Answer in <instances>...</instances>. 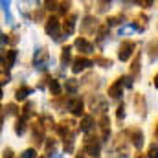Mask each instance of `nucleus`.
<instances>
[{"label": "nucleus", "instance_id": "nucleus-49", "mask_svg": "<svg viewBox=\"0 0 158 158\" xmlns=\"http://www.w3.org/2000/svg\"><path fill=\"white\" fill-rule=\"evenodd\" d=\"M153 85H155V88H158V74L153 77Z\"/></svg>", "mask_w": 158, "mask_h": 158}, {"label": "nucleus", "instance_id": "nucleus-23", "mask_svg": "<svg viewBox=\"0 0 158 158\" xmlns=\"http://www.w3.org/2000/svg\"><path fill=\"white\" fill-rule=\"evenodd\" d=\"M77 88H79V81L76 77H70V79H66V83H64V90L68 92V94H76L77 92Z\"/></svg>", "mask_w": 158, "mask_h": 158}, {"label": "nucleus", "instance_id": "nucleus-1", "mask_svg": "<svg viewBox=\"0 0 158 158\" xmlns=\"http://www.w3.org/2000/svg\"><path fill=\"white\" fill-rule=\"evenodd\" d=\"M134 50H136V42L131 39H125L121 44H119L118 48V59L119 61H129L131 57H132V53H134Z\"/></svg>", "mask_w": 158, "mask_h": 158}, {"label": "nucleus", "instance_id": "nucleus-5", "mask_svg": "<svg viewBox=\"0 0 158 158\" xmlns=\"http://www.w3.org/2000/svg\"><path fill=\"white\" fill-rule=\"evenodd\" d=\"M48 63H50V53L46 48H39L35 50V55H33V64L37 70H46L48 68Z\"/></svg>", "mask_w": 158, "mask_h": 158}, {"label": "nucleus", "instance_id": "nucleus-35", "mask_svg": "<svg viewBox=\"0 0 158 158\" xmlns=\"http://www.w3.org/2000/svg\"><path fill=\"white\" fill-rule=\"evenodd\" d=\"M17 110H19V109H17L15 103H7V105L4 107V114H9V116H11V114H17Z\"/></svg>", "mask_w": 158, "mask_h": 158}, {"label": "nucleus", "instance_id": "nucleus-15", "mask_svg": "<svg viewBox=\"0 0 158 158\" xmlns=\"http://www.w3.org/2000/svg\"><path fill=\"white\" fill-rule=\"evenodd\" d=\"M74 46L77 48L81 53H85V55L94 52V44H92L88 39H85V37H77V39H76V42H74Z\"/></svg>", "mask_w": 158, "mask_h": 158}, {"label": "nucleus", "instance_id": "nucleus-28", "mask_svg": "<svg viewBox=\"0 0 158 158\" xmlns=\"http://www.w3.org/2000/svg\"><path fill=\"white\" fill-rule=\"evenodd\" d=\"M94 63L99 64L101 68H110V66H112V59H107V57H101V55H98Z\"/></svg>", "mask_w": 158, "mask_h": 158}, {"label": "nucleus", "instance_id": "nucleus-39", "mask_svg": "<svg viewBox=\"0 0 158 158\" xmlns=\"http://www.w3.org/2000/svg\"><path fill=\"white\" fill-rule=\"evenodd\" d=\"M20 158H37V151H35L33 147H30V149H26V151L20 155Z\"/></svg>", "mask_w": 158, "mask_h": 158}, {"label": "nucleus", "instance_id": "nucleus-54", "mask_svg": "<svg viewBox=\"0 0 158 158\" xmlns=\"http://www.w3.org/2000/svg\"><path fill=\"white\" fill-rule=\"evenodd\" d=\"M57 158H63V156H57Z\"/></svg>", "mask_w": 158, "mask_h": 158}, {"label": "nucleus", "instance_id": "nucleus-21", "mask_svg": "<svg viewBox=\"0 0 158 158\" xmlns=\"http://www.w3.org/2000/svg\"><path fill=\"white\" fill-rule=\"evenodd\" d=\"M70 61H72V48L70 46H63V50H61V64L63 66H68Z\"/></svg>", "mask_w": 158, "mask_h": 158}, {"label": "nucleus", "instance_id": "nucleus-2", "mask_svg": "<svg viewBox=\"0 0 158 158\" xmlns=\"http://www.w3.org/2000/svg\"><path fill=\"white\" fill-rule=\"evenodd\" d=\"M79 129V125L74 121L72 118L68 119H63L57 127H55V131L59 132V136H63V138H66V136H70V134H76Z\"/></svg>", "mask_w": 158, "mask_h": 158}, {"label": "nucleus", "instance_id": "nucleus-27", "mask_svg": "<svg viewBox=\"0 0 158 158\" xmlns=\"http://www.w3.org/2000/svg\"><path fill=\"white\" fill-rule=\"evenodd\" d=\"M26 121H28V119H26V118H22V116H20L19 119H17V123H15V134L22 136V134L26 132Z\"/></svg>", "mask_w": 158, "mask_h": 158}, {"label": "nucleus", "instance_id": "nucleus-37", "mask_svg": "<svg viewBox=\"0 0 158 158\" xmlns=\"http://www.w3.org/2000/svg\"><path fill=\"white\" fill-rule=\"evenodd\" d=\"M123 118H125V105L119 103L118 110H116V119H118V121H123Z\"/></svg>", "mask_w": 158, "mask_h": 158}, {"label": "nucleus", "instance_id": "nucleus-38", "mask_svg": "<svg viewBox=\"0 0 158 158\" xmlns=\"http://www.w3.org/2000/svg\"><path fill=\"white\" fill-rule=\"evenodd\" d=\"M119 81H121V85H123L125 88H131V86H132V81H134V79L131 77V76H121V77H119Z\"/></svg>", "mask_w": 158, "mask_h": 158}, {"label": "nucleus", "instance_id": "nucleus-36", "mask_svg": "<svg viewBox=\"0 0 158 158\" xmlns=\"http://www.w3.org/2000/svg\"><path fill=\"white\" fill-rule=\"evenodd\" d=\"M147 158H158V147L155 143L149 145V149H147Z\"/></svg>", "mask_w": 158, "mask_h": 158}, {"label": "nucleus", "instance_id": "nucleus-30", "mask_svg": "<svg viewBox=\"0 0 158 158\" xmlns=\"http://www.w3.org/2000/svg\"><path fill=\"white\" fill-rule=\"evenodd\" d=\"M39 119H40V123L44 125V129H50V127L53 129V127H57V125H55V121H53V118H52V116H48V114L40 116Z\"/></svg>", "mask_w": 158, "mask_h": 158}, {"label": "nucleus", "instance_id": "nucleus-42", "mask_svg": "<svg viewBox=\"0 0 158 158\" xmlns=\"http://www.w3.org/2000/svg\"><path fill=\"white\" fill-rule=\"evenodd\" d=\"M109 6H110V2H98V9L99 11H107Z\"/></svg>", "mask_w": 158, "mask_h": 158}, {"label": "nucleus", "instance_id": "nucleus-43", "mask_svg": "<svg viewBox=\"0 0 158 158\" xmlns=\"http://www.w3.org/2000/svg\"><path fill=\"white\" fill-rule=\"evenodd\" d=\"M132 30H134V28H132V24H131V26H125V28H121V30H119V35H125V33H131Z\"/></svg>", "mask_w": 158, "mask_h": 158}, {"label": "nucleus", "instance_id": "nucleus-9", "mask_svg": "<svg viewBox=\"0 0 158 158\" xmlns=\"http://www.w3.org/2000/svg\"><path fill=\"white\" fill-rule=\"evenodd\" d=\"M125 136H127V140H131V143L136 147V149H140L142 145H143V132L140 131V129H127L125 131Z\"/></svg>", "mask_w": 158, "mask_h": 158}, {"label": "nucleus", "instance_id": "nucleus-44", "mask_svg": "<svg viewBox=\"0 0 158 158\" xmlns=\"http://www.w3.org/2000/svg\"><path fill=\"white\" fill-rule=\"evenodd\" d=\"M33 19H35V20H40V19H44V11H42V9L35 11V13H33Z\"/></svg>", "mask_w": 158, "mask_h": 158}, {"label": "nucleus", "instance_id": "nucleus-31", "mask_svg": "<svg viewBox=\"0 0 158 158\" xmlns=\"http://www.w3.org/2000/svg\"><path fill=\"white\" fill-rule=\"evenodd\" d=\"M147 52H149V57H151V59H158V40L149 42V48H147Z\"/></svg>", "mask_w": 158, "mask_h": 158}, {"label": "nucleus", "instance_id": "nucleus-12", "mask_svg": "<svg viewBox=\"0 0 158 158\" xmlns=\"http://www.w3.org/2000/svg\"><path fill=\"white\" fill-rule=\"evenodd\" d=\"M76 22H77V15L76 13H70L68 17H64V22H63V31L64 35H72L76 31Z\"/></svg>", "mask_w": 158, "mask_h": 158}, {"label": "nucleus", "instance_id": "nucleus-16", "mask_svg": "<svg viewBox=\"0 0 158 158\" xmlns=\"http://www.w3.org/2000/svg\"><path fill=\"white\" fill-rule=\"evenodd\" d=\"M134 109H136V114L138 116H145V110H147V107H145V96L143 94H134Z\"/></svg>", "mask_w": 158, "mask_h": 158}, {"label": "nucleus", "instance_id": "nucleus-4", "mask_svg": "<svg viewBox=\"0 0 158 158\" xmlns=\"http://www.w3.org/2000/svg\"><path fill=\"white\" fill-rule=\"evenodd\" d=\"M83 151H85V155H90L92 158H98L99 151H101V145H99L98 138L88 134V136L85 138V143H83Z\"/></svg>", "mask_w": 158, "mask_h": 158}, {"label": "nucleus", "instance_id": "nucleus-34", "mask_svg": "<svg viewBox=\"0 0 158 158\" xmlns=\"http://www.w3.org/2000/svg\"><path fill=\"white\" fill-rule=\"evenodd\" d=\"M70 6H72L70 2H59V9H57V11H59L61 15H64V17H66V13H68Z\"/></svg>", "mask_w": 158, "mask_h": 158}, {"label": "nucleus", "instance_id": "nucleus-17", "mask_svg": "<svg viewBox=\"0 0 158 158\" xmlns=\"http://www.w3.org/2000/svg\"><path fill=\"white\" fill-rule=\"evenodd\" d=\"M109 96H110V99H119L123 96V85H121L119 77L109 86Z\"/></svg>", "mask_w": 158, "mask_h": 158}, {"label": "nucleus", "instance_id": "nucleus-51", "mask_svg": "<svg viewBox=\"0 0 158 158\" xmlns=\"http://www.w3.org/2000/svg\"><path fill=\"white\" fill-rule=\"evenodd\" d=\"M155 138L158 140V121H156V127H155Z\"/></svg>", "mask_w": 158, "mask_h": 158}, {"label": "nucleus", "instance_id": "nucleus-40", "mask_svg": "<svg viewBox=\"0 0 158 158\" xmlns=\"http://www.w3.org/2000/svg\"><path fill=\"white\" fill-rule=\"evenodd\" d=\"M7 42H9L11 46L19 44V35H17V33H9V35H7Z\"/></svg>", "mask_w": 158, "mask_h": 158}, {"label": "nucleus", "instance_id": "nucleus-3", "mask_svg": "<svg viewBox=\"0 0 158 158\" xmlns=\"http://www.w3.org/2000/svg\"><path fill=\"white\" fill-rule=\"evenodd\" d=\"M44 31L52 37L53 40H59L61 39V22L57 17H50L44 24Z\"/></svg>", "mask_w": 158, "mask_h": 158}, {"label": "nucleus", "instance_id": "nucleus-14", "mask_svg": "<svg viewBox=\"0 0 158 158\" xmlns=\"http://www.w3.org/2000/svg\"><path fill=\"white\" fill-rule=\"evenodd\" d=\"M15 59H17V50H7V53L2 52V70H9L15 64Z\"/></svg>", "mask_w": 158, "mask_h": 158}, {"label": "nucleus", "instance_id": "nucleus-47", "mask_svg": "<svg viewBox=\"0 0 158 158\" xmlns=\"http://www.w3.org/2000/svg\"><path fill=\"white\" fill-rule=\"evenodd\" d=\"M140 6H143V7H149V6H153V2H151V0H142V2H140Z\"/></svg>", "mask_w": 158, "mask_h": 158}, {"label": "nucleus", "instance_id": "nucleus-33", "mask_svg": "<svg viewBox=\"0 0 158 158\" xmlns=\"http://www.w3.org/2000/svg\"><path fill=\"white\" fill-rule=\"evenodd\" d=\"M125 19H123V15H114V17H109L107 19V26L110 28V26H118L119 22H123Z\"/></svg>", "mask_w": 158, "mask_h": 158}, {"label": "nucleus", "instance_id": "nucleus-8", "mask_svg": "<svg viewBox=\"0 0 158 158\" xmlns=\"http://www.w3.org/2000/svg\"><path fill=\"white\" fill-rule=\"evenodd\" d=\"M90 109L101 112V116H103L105 110L109 109V101H107V98H103V96H99V94L92 96V98H90Z\"/></svg>", "mask_w": 158, "mask_h": 158}, {"label": "nucleus", "instance_id": "nucleus-32", "mask_svg": "<svg viewBox=\"0 0 158 158\" xmlns=\"http://www.w3.org/2000/svg\"><path fill=\"white\" fill-rule=\"evenodd\" d=\"M55 147H57V142H55L53 138H48V140H46V155H48V156L53 155V153H55Z\"/></svg>", "mask_w": 158, "mask_h": 158}, {"label": "nucleus", "instance_id": "nucleus-29", "mask_svg": "<svg viewBox=\"0 0 158 158\" xmlns=\"http://www.w3.org/2000/svg\"><path fill=\"white\" fill-rule=\"evenodd\" d=\"M33 107H35V105H33L31 101H28V103L22 107V118H26V119L31 118V116H33Z\"/></svg>", "mask_w": 158, "mask_h": 158}, {"label": "nucleus", "instance_id": "nucleus-10", "mask_svg": "<svg viewBox=\"0 0 158 158\" xmlns=\"http://www.w3.org/2000/svg\"><path fill=\"white\" fill-rule=\"evenodd\" d=\"M31 142L35 143V145H42V142H44V125L39 121H33V125H31Z\"/></svg>", "mask_w": 158, "mask_h": 158}, {"label": "nucleus", "instance_id": "nucleus-18", "mask_svg": "<svg viewBox=\"0 0 158 158\" xmlns=\"http://www.w3.org/2000/svg\"><path fill=\"white\" fill-rule=\"evenodd\" d=\"M140 66H142V57H140V53H136L132 63H131V74H129L132 79L140 77Z\"/></svg>", "mask_w": 158, "mask_h": 158}, {"label": "nucleus", "instance_id": "nucleus-7", "mask_svg": "<svg viewBox=\"0 0 158 158\" xmlns=\"http://www.w3.org/2000/svg\"><path fill=\"white\" fill-rule=\"evenodd\" d=\"M96 63L92 61V59H88V57H85V55H79L74 59V63H72V72L74 74H79V72H83V70H86V68H90V66H94Z\"/></svg>", "mask_w": 158, "mask_h": 158}, {"label": "nucleus", "instance_id": "nucleus-22", "mask_svg": "<svg viewBox=\"0 0 158 158\" xmlns=\"http://www.w3.org/2000/svg\"><path fill=\"white\" fill-rule=\"evenodd\" d=\"M30 94H31V88H30L28 85H22V86L17 88V92H15V99H17V101H24Z\"/></svg>", "mask_w": 158, "mask_h": 158}, {"label": "nucleus", "instance_id": "nucleus-20", "mask_svg": "<svg viewBox=\"0 0 158 158\" xmlns=\"http://www.w3.org/2000/svg\"><path fill=\"white\" fill-rule=\"evenodd\" d=\"M81 85L85 86V88H92V86H99V77L96 76V74H88V76H85V77L81 79Z\"/></svg>", "mask_w": 158, "mask_h": 158}, {"label": "nucleus", "instance_id": "nucleus-13", "mask_svg": "<svg viewBox=\"0 0 158 158\" xmlns=\"http://www.w3.org/2000/svg\"><path fill=\"white\" fill-rule=\"evenodd\" d=\"M98 123H99V131H101V142H107L110 138V121L107 118V114H103Z\"/></svg>", "mask_w": 158, "mask_h": 158}, {"label": "nucleus", "instance_id": "nucleus-6", "mask_svg": "<svg viewBox=\"0 0 158 158\" xmlns=\"http://www.w3.org/2000/svg\"><path fill=\"white\" fill-rule=\"evenodd\" d=\"M99 28L101 26H98V19L96 17H85V20L81 22V33L83 35H90V33H96V31H99Z\"/></svg>", "mask_w": 158, "mask_h": 158}, {"label": "nucleus", "instance_id": "nucleus-50", "mask_svg": "<svg viewBox=\"0 0 158 158\" xmlns=\"http://www.w3.org/2000/svg\"><path fill=\"white\" fill-rule=\"evenodd\" d=\"M76 158H85V151H79L77 155H76Z\"/></svg>", "mask_w": 158, "mask_h": 158}, {"label": "nucleus", "instance_id": "nucleus-45", "mask_svg": "<svg viewBox=\"0 0 158 158\" xmlns=\"http://www.w3.org/2000/svg\"><path fill=\"white\" fill-rule=\"evenodd\" d=\"M9 83V74H6V70H2V85Z\"/></svg>", "mask_w": 158, "mask_h": 158}, {"label": "nucleus", "instance_id": "nucleus-53", "mask_svg": "<svg viewBox=\"0 0 158 158\" xmlns=\"http://www.w3.org/2000/svg\"><path fill=\"white\" fill-rule=\"evenodd\" d=\"M40 158H50V156H48V155H42V156H40Z\"/></svg>", "mask_w": 158, "mask_h": 158}, {"label": "nucleus", "instance_id": "nucleus-25", "mask_svg": "<svg viewBox=\"0 0 158 158\" xmlns=\"http://www.w3.org/2000/svg\"><path fill=\"white\" fill-rule=\"evenodd\" d=\"M76 134H70V136H66V138H63V149H64V153H74V143H76Z\"/></svg>", "mask_w": 158, "mask_h": 158}, {"label": "nucleus", "instance_id": "nucleus-11", "mask_svg": "<svg viewBox=\"0 0 158 158\" xmlns=\"http://www.w3.org/2000/svg\"><path fill=\"white\" fill-rule=\"evenodd\" d=\"M68 110H72V114L74 116H85L83 112H85V103H83V99L79 98V96H74V98H70L68 99Z\"/></svg>", "mask_w": 158, "mask_h": 158}, {"label": "nucleus", "instance_id": "nucleus-26", "mask_svg": "<svg viewBox=\"0 0 158 158\" xmlns=\"http://www.w3.org/2000/svg\"><path fill=\"white\" fill-rule=\"evenodd\" d=\"M48 88H50V92H52V96H59L61 94V85H59V81L57 79H52L50 77V81H48Z\"/></svg>", "mask_w": 158, "mask_h": 158}, {"label": "nucleus", "instance_id": "nucleus-19", "mask_svg": "<svg viewBox=\"0 0 158 158\" xmlns=\"http://www.w3.org/2000/svg\"><path fill=\"white\" fill-rule=\"evenodd\" d=\"M92 127H94V118H92L90 114H85V116L81 118V121H79V131H83V132H90Z\"/></svg>", "mask_w": 158, "mask_h": 158}, {"label": "nucleus", "instance_id": "nucleus-46", "mask_svg": "<svg viewBox=\"0 0 158 158\" xmlns=\"http://www.w3.org/2000/svg\"><path fill=\"white\" fill-rule=\"evenodd\" d=\"M4 158H13V151L11 149H6L4 151Z\"/></svg>", "mask_w": 158, "mask_h": 158}, {"label": "nucleus", "instance_id": "nucleus-52", "mask_svg": "<svg viewBox=\"0 0 158 158\" xmlns=\"http://www.w3.org/2000/svg\"><path fill=\"white\" fill-rule=\"evenodd\" d=\"M118 158H127V155H119V156Z\"/></svg>", "mask_w": 158, "mask_h": 158}, {"label": "nucleus", "instance_id": "nucleus-41", "mask_svg": "<svg viewBox=\"0 0 158 158\" xmlns=\"http://www.w3.org/2000/svg\"><path fill=\"white\" fill-rule=\"evenodd\" d=\"M44 6H46V9H50V11H57V9H59V2H46Z\"/></svg>", "mask_w": 158, "mask_h": 158}, {"label": "nucleus", "instance_id": "nucleus-48", "mask_svg": "<svg viewBox=\"0 0 158 158\" xmlns=\"http://www.w3.org/2000/svg\"><path fill=\"white\" fill-rule=\"evenodd\" d=\"M134 158H147V155H143V153H140V151H138V153L134 155Z\"/></svg>", "mask_w": 158, "mask_h": 158}, {"label": "nucleus", "instance_id": "nucleus-24", "mask_svg": "<svg viewBox=\"0 0 158 158\" xmlns=\"http://www.w3.org/2000/svg\"><path fill=\"white\" fill-rule=\"evenodd\" d=\"M145 20H147V17H145V15H138V17L134 19V22H132V28H134L136 31H143V30L147 28Z\"/></svg>", "mask_w": 158, "mask_h": 158}]
</instances>
